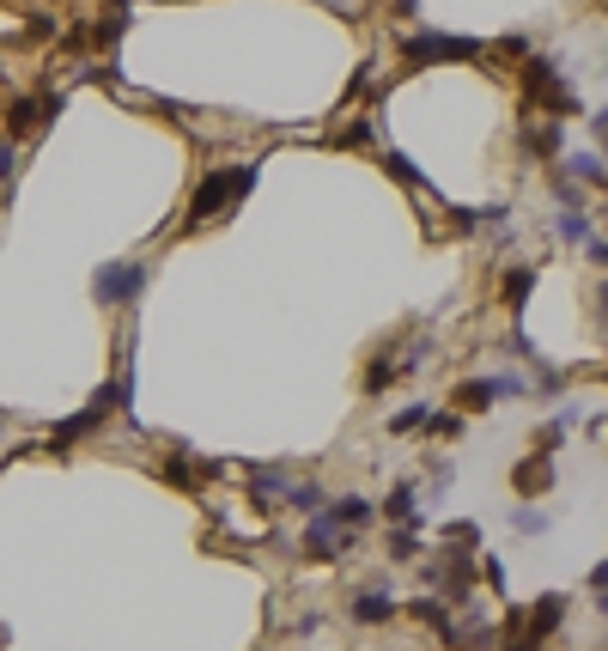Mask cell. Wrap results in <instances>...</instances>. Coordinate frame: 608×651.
Wrapping results in <instances>:
<instances>
[{"mask_svg":"<svg viewBox=\"0 0 608 651\" xmlns=\"http://www.w3.org/2000/svg\"><path fill=\"white\" fill-rule=\"evenodd\" d=\"M250 189H256V165H213V171L195 183V195H189V226L219 220V213L238 207Z\"/></svg>","mask_w":608,"mask_h":651,"instance_id":"cell-1","label":"cell"},{"mask_svg":"<svg viewBox=\"0 0 608 651\" xmlns=\"http://www.w3.org/2000/svg\"><path fill=\"white\" fill-rule=\"evenodd\" d=\"M408 67H438V61H481V43L469 37H438V31H408L402 37Z\"/></svg>","mask_w":608,"mask_h":651,"instance_id":"cell-2","label":"cell"},{"mask_svg":"<svg viewBox=\"0 0 608 651\" xmlns=\"http://www.w3.org/2000/svg\"><path fill=\"white\" fill-rule=\"evenodd\" d=\"M140 286H146V262H104L92 293H98V305H134Z\"/></svg>","mask_w":608,"mask_h":651,"instance_id":"cell-3","label":"cell"},{"mask_svg":"<svg viewBox=\"0 0 608 651\" xmlns=\"http://www.w3.org/2000/svg\"><path fill=\"white\" fill-rule=\"evenodd\" d=\"M505 396H523V378L499 372V378H469V384H456V408H463V414H481V408H493V402H505Z\"/></svg>","mask_w":608,"mask_h":651,"instance_id":"cell-4","label":"cell"},{"mask_svg":"<svg viewBox=\"0 0 608 651\" xmlns=\"http://www.w3.org/2000/svg\"><path fill=\"white\" fill-rule=\"evenodd\" d=\"M511 487H517L523 499L548 493V487H554V457H542V451H536V457H523V463L511 469Z\"/></svg>","mask_w":608,"mask_h":651,"instance_id":"cell-5","label":"cell"},{"mask_svg":"<svg viewBox=\"0 0 608 651\" xmlns=\"http://www.w3.org/2000/svg\"><path fill=\"white\" fill-rule=\"evenodd\" d=\"M529 293H536V268H529V262H517V268H505V280H499V299H505V311H511V323L523 317V305H529Z\"/></svg>","mask_w":608,"mask_h":651,"instance_id":"cell-6","label":"cell"},{"mask_svg":"<svg viewBox=\"0 0 608 651\" xmlns=\"http://www.w3.org/2000/svg\"><path fill=\"white\" fill-rule=\"evenodd\" d=\"M304 554H311V560H341V524L329 512L311 518V530H304Z\"/></svg>","mask_w":608,"mask_h":651,"instance_id":"cell-7","label":"cell"},{"mask_svg":"<svg viewBox=\"0 0 608 651\" xmlns=\"http://www.w3.org/2000/svg\"><path fill=\"white\" fill-rule=\"evenodd\" d=\"M353 621H365V627L396 621V597H390V591H359V597H353Z\"/></svg>","mask_w":608,"mask_h":651,"instance_id":"cell-8","label":"cell"},{"mask_svg":"<svg viewBox=\"0 0 608 651\" xmlns=\"http://www.w3.org/2000/svg\"><path fill=\"white\" fill-rule=\"evenodd\" d=\"M323 512H329L341 530H359V524H371V499H365V493H341L335 505H323Z\"/></svg>","mask_w":608,"mask_h":651,"instance_id":"cell-9","label":"cell"},{"mask_svg":"<svg viewBox=\"0 0 608 651\" xmlns=\"http://www.w3.org/2000/svg\"><path fill=\"white\" fill-rule=\"evenodd\" d=\"M414 621H426L444 645H456V621H450V609H444L438 597H420V603H414Z\"/></svg>","mask_w":608,"mask_h":651,"instance_id":"cell-10","label":"cell"},{"mask_svg":"<svg viewBox=\"0 0 608 651\" xmlns=\"http://www.w3.org/2000/svg\"><path fill=\"white\" fill-rule=\"evenodd\" d=\"M384 505H390V518H396L402 530H420V493H414L408 481H402V487H390V499H384Z\"/></svg>","mask_w":608,"mask_h":651,"instance_id":"cell-11","label":"cell"},{"mask_svg":"<svg viewBox=\"0 0 608 651\" xmlns=\"http://www.w3.org/2000/svg\"><path fill=\"white\" fill-rule=\"evenodd\" d=\"M250 499L262 505V512H274V499H286V475L280 469H256L250 475Z\"/></svg>","mask_w":608,"mask_h":651,"instance_id":"cell-12","label":"cell"},{"mask_svg":"<svg viewBox=\"0 0 608 651\" xmlns=\"http://www.w3.org/2000/svg\"><path fill=\"white\" fill-rule=\"evenodd\" d=\"M523 153H529V159H554V153H560V122H548V128H523Z\"/></svg>","mask_w":608,"mask_h":651,"instance_id":"cell-13","label":"cell"},{"mask_svg":"<svg viewBox=\"0 0 608 651\" xmlns=\"http://www.w3.org/2000/svg\"><path fill=\"white\" fill-rule=\"evenodd\" d=\"M86 31H92V43H98V49H110V43H122L128 13H122V7H110V13H98V25H86Z\"/></svg>","mask_w":608,"mask_h":651,"instance_id":"cell-14","label":"cell"},{"mask_svg":"<svg viewBox=\"0 0 608 651\" xmlns=\"http://www.w3.org/2000/svg\"><path fill=\"white\" fill-rule=\"evenodd\" d=\"M560 177H572V183H608V165H602L596 153H572Z\"/></svg>","mask_w":608,"mask_h":651,"instance_id":"cell-15","label":"cell"},{"mask_svg":"<svg viewBox=\"0 0 608 651\" xmlns=\"http://www.w3.org/2000/svg\"><path fill=\"white\" fill-rule=\"evenodd\" d=\"M286 505H292V512H311V518H317V512H323L329 499H323V487H311V481H298V487H286Z\"/></svg>","mask_w":608,"mask_h":651,"instance_id":"cell-16","label":"cell"},{"mask_svg":"<svg viewBox=\"0 0 608 651\" xmlns=\"http://www.w3.org/2000/svg\"><path fill=\"white\" fill-rule=\"evenodd\" d=\"M402 372H396V359L384 353V359H371V366H365V396H377V390H390Z\"/></svg>","mask_w":608,"mask_h":651,"instance_id":"cell-17","label":"cell"},{"mask_svg":"<svg viewBox=\"0 0 608 651\" xmlns=\"http://www.w3.org/2000/svg\"><path fill=\"white\" fill-rule=\"evenodd\" d=\"M414 554H426V548H420V536H414V530H402V524H396V530H390V560H402V566H408V560H414Z\"/></svg>","mask_w":608,"mask_h":651,"instance_id":"cell-18","label":"cell"},{"mask_svg":"<svg viewBox=\"0 0 608 651\" xmlns=\"http://www.w3.org/2000/svg\"><path fill=\"white\" fill-rule=\"evenodd\" d=\"M420 426H432V408H426V402H414V408H402V414L390 420V432H420Z\"/></svg>","mask_w":608,"mask_h":651,"instance_id":"cell-19","label":"cell"},{"mask_svg":"<svg viewBox=\"0 0 608 651\" xmlns=\"http://www.w3.org/2000/svg\"><path fill=\"white\" fill-rule=\"evenodd\" d=\"M365 140H371V122L365 116H353L347 128H335V147H365Z\"/></svg>","mask_w":608,"mask_h":651,"instance_id":"cell-20","label":"cell"},{"mask_svg":"<svg viewBox=\"0 0 608 651\" xmlns=\"http://www.w3.org/2000/svg\"><path fill=\"white\" fill-rule=\"evenodd\" d=\"M444 542H450V548H475V542H481V530H475L469 518H456V524H444Z\"/></svg>","mask_w":608,"mask_h":651,"instance_id":"cell-21","label":"cell"},{"mask_svg":"<svg viewBox=\"0 0 608 651\" xmlns=\"http://www.w3.org/2000/svg\"><path fill=\"white\" fill-rule=\"evenodd\" d=\"M560 238L566 244H590V220L584 213H560Z\"/></svg>","mask_w":608,"mask_h":651,"instance_id":"cell-22","label":"cell"},{"mask_svg":"<svg viewBox=\"0 0 608 651\" xmlns=\"http://www.w3.org/2000/svg\"><path fill=\"white\" fill-rule=\"evenodd\" d=\"M55 37V13H31L25 19V43H49Z\"/></svg>","mask_w":608,"mask_h":651,"instance_id":"cell-23","label":"cell"},{"mask_svg":"<svg viewBox=\"0 0 608 651\" xmlns=\"http://www.w3.org/2000/svg\"><path fill=\"white\" fill-rule=\"evenodd\" d=\"M511 524H517L523 536H542V530H548V518H542V512H529V505H517V512H511Z\"/></svg>","mask_w":608,"mask_h":651,"instance_id":"cell-24","label":"cell"},{"mask_svg":"<svg viewBox=\"0 0 608 651\" xmlns=\"http://www.w3.org/2000/svg\"><path fill=\"white\" fill-rule=\"evenodd\" d=\"M384 171H390V177H396V183H414V189H420V183H426V177H420V171H414V165H408V159H402V153H390V159H384Z\"/></svg>","mask_w":608,"mask_h":651,"instance_id":"cell-25","label":"cell"},{"mask_svg":"<svg viewBox=\"0 0 608 651\" xmlns=\"http://www.w3.org/2000/svg\"><path fill=\"white\" fill-rule=\"evenodd\" d=\"M463 414H432V432H438V439H463Z\"/></svg>","mask_w":608,"mask_h":651,"instance_id":"cell-26","label":"cell"},{"mask_svg":"<svg viewBox=\"0 0 608 651\" xmlns=\"http://www.w3.org/2000/svg\"><path fill=\"white\" fill-rule=\"evenodd\" d=\"M13 165H19V147L0 134V183H13Z\"/></svg>","mask_w":608,"mask_h":651,"instance_id":"cell-27","label":"cell"},{"mask_svg":"<svg viewBox=\"0 0 608 651\" xmlns=\"http://www.w3.org/2000/svg\"><path fill=\"white\" fill-rule=\"evenodd\" d=\"M554 195H560V201H566V207H578V201H584V189H578V183H572V177H560V171H554Z\"/></svg>","mask_w":608,"mask_h":651,"instance_id":"cell-28","label":"cell"},{"mask_svg":"<svg viewBox=\"0 0 608 651\" xmlns=\"http://www.w3.org/2000/svg\"><path fill=\"white\" fill-rule=\"evenodd\" d=\"M165 475H171L177 487H195V469H189V457H171V463H165Z\"/></svg>","mask_w":608,"mask_h":651,"instance_id":"cell-29","label":"cell"},{"mask_svg":"<svg viewBox=\"0 0 608 651\" xmlns=\"http://www.w3.org/2000/svg\"><path fill=\"white\" fill-rule=\"evenodd\" d=\"M560 432H566V426H560V420H548V426L536 432V451H554V445H560Z\"/></svg>","mask_w":608,"mask_h":651,"instance_id":"cell-30","label":"cell"},{"mask_svg":"<svg viewBox=\"0 0 608 651\" xmlns=\"http://www.w3.org/2000/svg\"><path fill=\"white\" fill-rule=\"evenodd\" d=\"M590 262H596V268L608 274V238H590Z\"/></svg>","mask_w":608,"mask_h":651,"instance_id":"cell-31","label":"cell"},{"mask_svg":"<svg viewBox=\"0 0 608 651\" xmlns=\"http://www.w3.org/2000/svg\"><path fill=\"white\" fill-rule=\"evenodd\" d=\"M590 128H596V140H602V147H608V104L596 110V122H590Z\"/></svg>","mask_w":608,"mask_h":651,"instance_id":"cell-32","label":"cell"},{"mask_svg":"<svg viewBox=\"0 0 608 651\" xmlns=\"http://www.w3.org/2000/svg\"><path fill=\"white\" fill-rule=\"evenodd\" d=\"M590 585H596V591H602V597H608V560H602V566H596V572H590Z\"/></svg>","mask_w":608,"mask_h":651,"instance_id":"cell-33","label":"cell"},{"mask_svg":"<svg viewBox=\"0 0 608 651\" xmlns=\"http://www.w3.org/2000/svg\"><path fill=\"white\" fill-rule=\"evenodd\" d=\"M596 311H602V323H608V286H602V293H596Z\"/></svg>","mask_w":608,"mask_h":651,"instance_id":"cell-34","label":"cell"},{"mask_svg":"<svg viewBox=\"0 0 608 651\" xmlns=\"http://www.w3.org/2000/svg\"><path fill=\"white\" fill-rule=\"evenodd\" d=\"M110 7H122V13H128V0H110Z\"/></svg>","mask_w":608,"mask_h":651,"instance_id":"cell-35","label":"cell"}]
</instances>
